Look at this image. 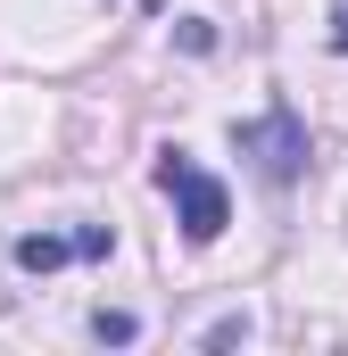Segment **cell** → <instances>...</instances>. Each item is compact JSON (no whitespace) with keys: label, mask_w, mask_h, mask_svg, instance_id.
<instances>
[{"label":"cell","mask_w":348,"mask_h":356,"mask_svg":"<svg viewBox=\"0 0 348 356\" xmlns=\"http://www.w3.org/2000/svg\"><path fill=\"white\" fill-rule=\"evenodd\" d=\"M158 191L174 199V216H182V241H191V249L224 241V224H232V199H224V182L207 175V166H191L182 149H166V158H158Z\"/></svg>","instance_id":"6da1fadb"},{"label":"cell","mask_w":348,"mask_h":356,"mask_svg":"<svg viewBox=\"0 0 348 356\" xmlns=\"http://www.w3.org/2000/svg\"><path fill=\"white\" fill-rule=\"evenodd\" d=\"M232 141H241V158H258V175H265V182H299V175H307V124H299L290 108H265V116H249Z\"/></svg>","instance_id":"7a4b0ae2"},{"label":"cell","mask_w":348,"mask_h":356,"mask_svg":"<svg viewBox=\"0 0 348 356\" xmlns=\"http://www.w3.org/2000/svg\"><path fill=\"white\" fill-rule=\"evenodd\" d=\"M116 249V232L108 224H84V232H17V266L25 273H58V266H75V257H108Z\"/></svg>","instance_id":"3957f363"},{"label":"cell","mask_w":348,"mask_h":356,"mask_svg":"<svg viewBox=\"0 0 348 356\" xmlns=\"http://www.w3.org/2000/svg\"><path fill=\"white\" fill-rule=\"evenodd\" d=\"M133 332H141V323H133V315H116V307H100V315H91V340H100V348H125Z\"/></svg>","instance_id":"277c9868"},{"label":"cell","mask_w":348,"mask_h":356,"mask_svg":"<svg viewBox=\"0 0 348 356\" xmlns=\"http://www.w3.org/2000/svg\"><path fill=\"white\" fill-rule=\"evenodd\" d=\"M232 340H249V315H216L207 323V348H232Z\"/></svg>","instance_id":"5b68a950"},{"label":"cell","mask_w":348,"mask_h":356,"mask_svg":"<svg viewBox=\"0 0 348 356\" xmlns=\"http://www.w3.org/2000/svg\"><path fill=\"white\" fill-rule=\"evenodd\" d=\"M332 50L348 58V0H340V17H332Z\"/></svg>","instance_id":"8992f818"}]
</instances>
